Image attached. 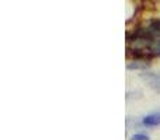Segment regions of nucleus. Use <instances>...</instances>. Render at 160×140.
<instances>
[{
  "instance_id": "nucleus-1",
  "label": "nucleus",
  "mask_w": 160,
  "mask_h": 140,
  "mask_svg": "<svg viewBox=\"0 0 160 140\" xmlns=\"http://www.w3.org/2000/svg\"><path fill=\"white\" fill-rule=\"evenodd\" d=\"M143 125L146 126H160V113L159 112H155L152 115H148L143 118Z\"/></svg>"
},
{
  "instance_id": "nucleus-2",
  "label": "nucleus",
  "mask_w": 160,
  "mask_h": 140,
  "mask_svg": "<svg viewBox=\"0 0 160 140\" xmlns=\"http://www.w3.org/2000/svg\"><path fill=\"white\" fill-rule=\"evenodd\" d=\"M148 66H149V63H148V62H141V60L131 62V63L127 65V67L129 70H145Z\"/></svg>"
},
{
  "instance_id": "nucleus-3",
  "label": "nucleus",
  "mask_w": 160,
  "mask_h": 140,
  "mask_svg": "<svg viewBox=\"0 0 160 140\" xmlns=\"http://www.w3.org/2000/svg\"><path fill=\"white\" fill-rule=\"evenodd\" d=\"M148 80H149L150 85L155 88H159L160 87V76H156V74H149L148 76Z\"/></svg>"
},
{
  "instance_id": "nucleus-4",
  "label": "nucleus",
  "mask_w": 160,
  "mask_h": 140,
  "mask_svg": "<svg viewBox=\"0 0 160 140\" xmlns=\"http://www.w3.org/2000/svg\"><path fill=\"white\" fill-rule=\"evenodd\" d=\"M131 140H150V139H149V136L142 135V133H138V135H133L132 138H131Z\"/></svg>"
},
{
  "instance_id": "nucleus-5",
  "label": "nucleus",
  "mask_w": 160,
  "mask_h": 140,
  "mask_svg": "<svg viewBox=\"0 0 160 140\" xmlns=\"http://www.w3.org/2000/svg\"><path fill=\"white\" fill-rule=\"evenodd\" d=\"M158 112H159V113H160V111H158Z\"/></svg>"
}]
</instances>
